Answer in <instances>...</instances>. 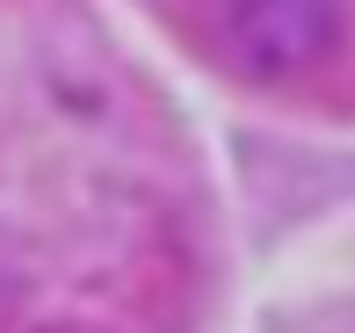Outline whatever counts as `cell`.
<instances>
[{
    "label": "cell",
    "instance_id": "cell-1",
    "mask_svg": "<svg viewBox=\"0 0 355 333\" xmlns=\"http://www.w3.org/2000/svg\"><path fill=\"white\" fill-rule=\"evenodd\" d=\"M196 174L80 0H0V333H182Z\"/></svg>",
    "mask_w": 355,
    "mask_h": 333
},
{
    "label": "cell",
    "instance_id": "cell-2",
    "mask_svg": "<svg viewBox=\"0 0 355 333\" xmlns=\"http://www.w3.org/2000/svg\"><path fill=\"white\" fill-rule=\"evenodd\" d=\"M196 15L254 87H312L348 44V0H196Z\"/></svg>",
    "mask_w": 355,
    "mask_h": 333
}]
</instances>
